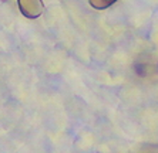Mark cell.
<instances>
[{
    "label": "cell",
    "instance_id": "obj_1",
    "mask_svg": "<svg viewBox=\"0 0 158 153\" xmlns=\"http://www.w3.org/2000/svg\"><path fill=\"white\" fill-rule=\"evenodd\" d=\"M19 9L23 16L29 18H36L44 11V4L41 0H17Z\"/></svg>",
    "mask_w": 158,
    "mask_h": 153
},
{
    "label": "cell",
    "instance_id": "obj_2",
    "mask_svg": "<svg viewBox=\"0 0 158 153\" xmlns=\"http://www.w3.org/2000/svg\"><path fill=\"white\" fill-rule=\"evenodd\" d=\"M88 2H90V4H91L94 9L103 10V9H107V7H110V6H113L117 0H88Z\"/></svg>",
    "mask_w": 158,
    "mask_h": 153
}]
</instances>
